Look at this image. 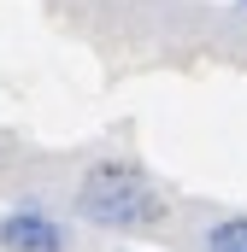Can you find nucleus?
Wrapping results in <instances>:
<instances>
[{
    "instance_id": "obj_1",
    "label": "nucleus",
    "mask_w": 247,
    "mask_h": 252,
    "mask_svg": "<svg viewBox=\"0 0 247 252\" xmlns=\"http://www.w3.org/2000/svg\"><path fill=\"white\" fill-rule=\"evenodd\" d=\"M77 217L82 223H94V229H153L159 217H165V193L153 188L135 164H118V158H106V164H88V176H82V188H77Z\"/></svg>"
},
{
    "instance_id": "obj_2",
    "label": "nucleus",
    "mask_w": 247,
    "mask_h": 252,
    "mask_svg": "<svg viewBox=\"0 0 247 252\" xmlns=\"http://www.w3.org/2000/svg\"><path fill=\"white\" fill-rule=\"evenodd\" d=\"M0 252H71V229L41 205H18L0 217Z\"/></svg>"
},
{
    "instance_id": "obj_3",
    "label": "nucleus",
    "mask_w": 247,
    "mask_h": 252,
    "mask_svg": "<svg viewBox=\"0 0 247 252\" xmlns=\"http://www.w3.org/2000/svg\"><path fill=\"white\" fill-rule=\"evenodd\" d=\"M200 252H247V211H242V217H218V223H206Z\"/></svg>"
},
{
    "instance_id": "obj_4",
    "label": "nucleus",
    "mask_w": 247,
    "mask_h": 252,
    "mask_svg": "<svg viewBox=\"0 0 247 252\" xmlns=\"http://www.w3.org/2000/svg\"><path fill=\"white\" fill-rule=\"evenodd\" d=\"M242 6H247V0H242Z\"/></svg>"
}]
</instances>
